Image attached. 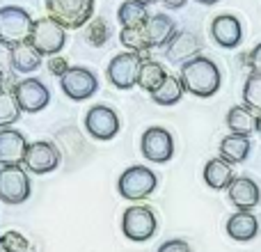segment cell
Segmentation results:
<instances>
[{
	"instance_id": "obj_27",
	"label": "cell",
	"mask_w": 261,
	"mask_h": 252,
	"mask_svg": "<svg viewBox=\"0 0 261 252\" xmlns=\"http://www.w3.org/2000/svg\"><path fill=\"white\" fill-rule=\"evenodd\" d=\"M119 41H122V46L126 51H130V53H138L142 60H149V51H151V46H149L142 28H122V32H119Z\"/></svg>"
},
{
	"instance_id": "obj_20",
	"label": "cell",
	"mask_w": 261,
	"mask_h": 252,
	"mask_svg": "<svg viewBox=\"0 0 261 252\" xmlns=\"http://www.w3.org/2000/svg\"><path fill=\"white\" fill-rule=\"evenodd\" d=\"M41 60L44 55L30 44V41H21V44H14L12 48V62H14V71L18 73H32L41 67Z\"/></svg>"
},
{
	"instance_id": "obj_6",
	"label": "cell",
	"mask_w": 261,
	"mask_h": 252,
	"mask_svg": "<svg viewBox=\"0 0 261 252\" xmlns=\"http://www.w3.org/2000/svg\"><path fill=\"white\" fill-rule=\"evenodd\" d=\"M32 16L23 7L16 5H5L0 7V41L7 44H21L30 39L32 32Z\"/></svg>"
},
{
	"instance_id": "obj_23",
	"label": "cell",
	"mask_w": 261,
	"mask_h": 252,
	"mask_svg": "<svg viewBox=\"0 0 261 252\" xmlns=\"http://www.w3.org/2000/svg\"><path fill=\"white\" fill-rule=\"evenodd\" d=\"M250 147H252V144H250V138L229 133V135H225L220 142V158L227 161L229 165L231 163H243L250 154Z\"/></svg>"
},
{
	"instance_id": "obj_2",
	"label": "cell",
	"mask_w": 261,
	"mask_h": 252,
	"mask_svg": "<svg viewBox=\"0 0 261 252\" xmlns=\"http://www.w3.org/2000/svg\"><path fill=\"white\" fill-rule=\"evenodd\" d=\"M46 12L64 30L85 28L94 16V0H44Z\"/></svg>"
},
{
	"instance_id": "obj_10",
	"label": "cell",
	"mask_w": 261,
	"mask_h": 252,
	"mask_svg": "<svg viewBox=\"0 0 261 252\" xmlns=\"http://www.w3.org/2000/svg\"><path fill=\"white\" fill-rule=\"evenodd\" d=\"M119 129H122L119 115L110 106L96 104L85 113V131L90 133V138L108 142L119 133Z\"/></svg>"
},
{
	"instance_id": "obj_21",
	"label": "cell",
	"mask_w": 261,
	"mask_h": 252,
	"mask_svg": "<svg viewBox=\"0 0 261 252\" xmlns=\"http://www.w3.org/2000/svg\"><path fill=\"white\" fill-rule=\"evenodd\" d=\"M204 181H206V186L213 190L229 188V184L234 181L231 165L227 161H222V158H211V161L204 165Z\"/></svg>"
},
{
	"instance_id": "obj_14",
	"label": "cell",
	"mask_w": 261,
	"mask_h": 252,
	"mask_svg": "<svg viewBox=\"0 0 261 252\" xmlns=\"http://www.w3.org/2000/svg\"><path fill=\"white\" fill-rule=\"evenodd\" d=\"M202 51V41L195 32L181 30L172 37V41L165 46V60L172 64H186L188 60L197 58Z\"/></svg>"
},
{
	"instance_id": "obj_19",
	"label": "cell",
	"mask_w": 261,
	"mask_h": 252,
	"mask_svg": "<svg viewBox=\"0 0 261 252\" xmlns=\"http://www.w3.org/2000/svg\"><path fill=\"white\" fill-rule=\"evenodd\" d=\"M227 234L234 241H252L259 234V220L250 211H236L227 220Z\"/></svg>"
},
{
	"instance_id": "obj_29",
	"label": "cell",
	"mask_w": 261,
	"mask_h": 252,
	"mask_svg": "<svg viewBox=\"0 0 261 252\" xmlns=\"http://www.w3.org/2000/svg\"><path fill=\"white\" fill-rule=\"evenodd\" d=\"M110 39V28L106 23V18H92L85 26V41L92 46H103Z\"/></svg>"
},
{
	"instance_id": "obj_38",
	"label": "cell",
	"mask_w": 261,
	"mask_h": 252,
	"mask_svg": "<svg viewBox=\"0 0 261 252\" xmlns=\"http://www.w3.org/2000/svg\"><path fill=\"white\" fill-rule=\"evenodd\" d=\"M0 252H9V248L5 245V239H3V236H0Z\"/></svg>"
},
{
	"instance_id": "obj_37",
	"label": "cell",
	"mask_w": 261,
	"mask_h": 252,
	"mask_svg": "<svg viewBox=\"0 0 261 252\" xmlns=\"http://www.w3.org/2000/svg\"><path fill=\"white\" fill-rule=\"evenodd\" d=\"M195 3H199V5H216V3H220V0H195Z\"/></svg>"
},
{
	"instance_id": "obj_7",
	"label": "cell",
	"mask_w": 261,
	"mask_h": 252,
	"mask_svg": "<svg viewBox=\"0 0 261 252\" xmlns=\"http://www.w3.org/2000/svg\"><path fill=\"white\" fill-rule=\"evenodd\" d=\"M158 230L156 213L149 207H128L122 216V232L133 243H144L149 241Z\"/></svg>"
},
{
	"instance_id": "obj_41",
	"label": "cell",
	"mask_w": 261,
	"mask_h": 252,
	"mask_svg": "<svg viewBox=\"0 0 261 252\" xmlns=\"http://www.w3.org/2000/svg\"><path fill=\"white\" fill-rule=\"evenodd\" d=\"M3 90H5V76L0 73V92H3Z\"/></svg>"
},
{
	"instance_id": "obj_26",
	"label": "cell",
	"mask_w": 261,
	"mask_h": 252,
	"mask_svg": "<svg viewBox=\"0 0 261 252\" xmlns=\"http://www.w3.org/2000/svg\"><path fill=\"white\" fill-rule=\"evenodd\" d=\"M184 85H181V81L176 76H170L167 73V78L163 81V85L158 87L156 92H151V101L158 106H176L181 101V96H184Z\"/></svg>"
},
{
	"instance_id": "obj_5",
	"label": "cell",
	"mask_w": 261,
	"mask_h": 252,
	"mask_svg": "<svg viewBox=\"0 0 261 252\" xmlns=\"http://www.w3.org/2000/svg\"><path fill=\"white\" fill-rule=\"evenodd\" d=\"M32 195V184L28 170L23 165H5L0 167V202L5 204H23Z\"/></svg>"
},
{
	"instance_id": "obj_28",
	"label": "cell",
	"mask_w": 261,
	"mask_h": 252,
	"mask_svg": "<svg viewBox=\"0 0 261 252\" xmlns=\"http://www.w3.org/2000/svg\"><path fill=\"white\" fill-rule=\"evenodd\" d=\"M21 113L23 110H21V106H18L14 90L0 92V129H9L12 124H16Z\"/></svg>"
},
{
	"instance_id": "obj_35",
	"label": "cell",
	"mask_w": 261,
	"mask_h": 252,
	"mask_svg": "<svg viewBox=\"0 0 261 252\" xmlns=\"http://www.w3.org/2000/svg\"><path fill=\"white\" fill-rule=\"evenodd\" d=\"M248 64L252 69V73H261V41L252 48V53L248 55Z\"/></svg>"
},
{
	"instance_id": "obj_33",
	"label": "cell",
	"mask_w": 261,
	"mask_h": 252,
	"mask_svg": "<svg viewBox=\"0 0 261 252\" xmlns=\"http://www.w3.org/2000/svg\"><path fill=\"white\" fill-rule=\"evenodd\" d=\"M71 69V64H69V60L64 58L62 53L60 55H53V58H48V71L53 73V76H58V78H62L64 73Z\"/></svg>"
},
{
	"instance_id": "obj_4",
	"label": "cell",
	"mask_w": 261,
	"mask_h": 252,
	"mask_svg": "<svg viewBox=\"0 0 261 252\" xmlns=\"http://www.w3.org/2000/svg\"><path fill=\"white\" fill-rule=\"evenodd\" d=\"M156 186H158V177L153 174V170H149V167H144V165L126 167L117 181L119 195H122L124 199H133V202L147 199L149 195L156 190Z\"/></svg>"
},
{
	"instance_id": "obj_40",
	"label": "cell",
	"mask_w": 261,
	"mask_h": 252,
	"mask_svg": "<svg viewBox=\"0 0 261 252\" xmlns=\"http://www.w3.org/2000/svg\"><path fill=\"white\" fill-rule=\"evenodd\" d=\"M138 3H142V5H147V7H149V5H153V3H158V0H138Z\"/></svg>"
},
{
	"instance_id": "obj_12",
	"label": "cell",
	"mask_w": 261,
	"mask_h": 252,
	"mask_svg": "<svg viewBox=\"0 0 261 252\" xmlns=\"http://www.w3.org/2000/svg\"><path fill=\"white\" fill-rule=\"evenodd\" d=\"M140 149H142V156L151 163H167L172 156H174V140H172V133L163 126H149L142 133V142H140Z\"/></svg>"
},
{
	"instance_id": "obj_24",
	"label": "cell",
	"mask_w": 261,
	"mask_h": 252,
	"mask_svg": "<svg viewBox=\"0 0 261 252\" xmlns=\"http://www.w3.org/2000/svg\"><path fill=\"white\" fill-rule=\"evenodd\" d=\"M151 14L147 12V5L138 0H124L117 9V21L122 28H144Z\"/></svg>"
},
{
	"instance_id": "obj_9",
	"label": "cell",
	"mask_w": 261,
	"mask_h": 252,
	"mask_svg": "<svg viewBox=\"0 0 261 252\" xmlns=\"http://www.w3.org/2000/svg\"><path fill=\"white\" fill-rule=\"evenodd\" d=\"M140 67H142V58L138 53L124 51L108 62L106 76H108L110 85H115L117 90H130V87L138 85Z\"/></svg>"
},
{
	"instance_id": "obj_39",
	"label": "cell",
	"mask_w": 261,
	"mask_h": 252,
	"mask_svg": "<svg viewBox=\"0 0 261 252\" xmlns=\"http://www.w3.org/2000/svg\"><path fill=\"white\" fill-rule=\"evenodd\" d=\"M257 133L261 135V113L257 115Z\"/></svg>"
},
{
	"instance_id": "obj_31",
	"label": "cell",
	"mask_w": 261,
	"mask_h": 252,
	"mask_svg": "<svg viewBox=\"0 0 261 252\" xmlns=\"http://www.w3.org/2000/svg\"><path fill=\"white\" fill-rule=\"evenodd\" d=\"M5 245L9 248V252H30V241L16 230H9L3 234Z\"/></svg>"
},
{
	"instance_id": "obj_15",
	"label": "cell",
	"mask_w": 261,
	"mask_h": 252,
	"mask_svg": "<svg viewBox=\"0 0 261 252\" xmlns=\"http://www.w3.org/2000/svg\"><path fill=\"white\" fill-rule=\"evenodd\" d=\"M211 37L222 48H236L243 41V26L234 14H218L211 21Z\"/></svg>"
},
{
	"instance_id": "obj_16",
	"label": "cell",
	"mask_w": 261,
	"mask_h": 252,
	"mask_svg": "<svg viewBox=\"0 0 261 252\" xmlns=\"http://www.w3.org/2000/svg\"><path fill=\"white\" fill-rule=\"evenodd\" d=\"M28 149V140L16 129H0V167L5 165H23Z\"/></svg>"
},
{
	"instance_id": "obj_11",
	"label": "cell",
	"mask_w": 261,
	"mask_h": 252,
	"mask_svg": "<svg viewBox=\"0 0 261 252\" xmlns=\"http://www.w3.org/2000/svg\"><path fill=\"white\" fill-rule=\"evenodd\" d=\"M60 87L71 101H87L96 94L99 81H96L94 71H90L87 67H71L60 78Z\"/></svg>"
},
{
	"instance_id": "obj_17",
	"label": "cell",
	"mask_w": 261,
	"mask_h": 252,
	"mask_svg": "<svg viewBox=\"0 0 261 252\" xmlns=\"http://www.w3.org/2000/svg\"><path fill=\"white\" fill-rule=\"evenodd\" d=\"M227 195L239 211H250L261 202V190L257 181L250 179V177H234V181L227 188Z\"/></svg>"
},
{
	"instance_id": "obj_25",
	"label": "cell",
	"mask_w": 261,
	"mask_h": 252,
	"mask_svg": "<svg viewBox=\"0 0 261 252\" xmlns=\"http://www.w3.org/2000/svg\"><path fill=\"white\" fill-rule=\"evenodd\" d=\"M167 78V71L161 62L156 60H142V67H140V76H138V87L144 92H156L163 85V81Z\"/></svg>"
},
{
	"instance_id": "obj_32",
	"label": "cell",
	"mask_w": 261,
	"mask_h": 252,
	"mask_svg": "<svg viewBox=\"0 0 261 252\" xmlns=\"http://www.w3.org/2000/svg\"><path fill=\"white\" fill-rule=\"evenodd\" d=\"M12 44H7V41H0V73H3L5 78L12 76L14 73V62H12Z\"/></svg>"
},
{
	"instance_id": "obj_30",
	"label": "cell",
	"mask_w": 261,
	"mask_h": 252,
	"mask_svg": "<svg viewBox=\"0 0 261 252\" xmlns=\"http://www.w3.org/2000/svg\"><path fill=\"white\" fill-rule=\"evenodd\" d=\"M243 101L250 110L261 113V73H250L243 87Z\"/></svg>"
},
{
	"instance_id": "obj_8",
	"label": "cell",
	"mask_w": 261,
	"mask_h": 252,
	"mask_svg": "<svg viewBox=\"0 0 261 252\" xmlns=\"http://www.w3.org/2000/svg\"><path fill=\"white\" fill-rule=\"evenodd\" d=\"M60 161H62L60 149L50 140H35V142H28L23 167L30 174L41 177V174H50L53 170H58Z\"/></svg>"
},
{
	"instance_id": "obj_3",
	"label": "cell",
	"mask_w": 261,
	"mask_h": 252,
	"mask_svg": "<svg viewBox=\"0 0 261 252\" xmlns=\"http://www.w3.org/2000/svg\"><path fill=\"white\" fill-rule=\"evenodd\" d=\"M28 41L44 58H53V55L62 53V48L67 46V30L50 16H41L35 18V23H32V32Z\"/></svg>"
},
{
	"instance_id": "obj_22",
	"label": "cell",
	"mask_w": 261,
	"mask_h": 252,
	"mask_svg": "<svg viewBox=\"0 0 261 252\" xmlns=\"http://www.w3.org/2000/svg\"><path fill=\"white\" fill-rule=\"evenodd\" d=\"M227 126H229L231 133L250 138V135L257 131V115H254V110H250L248 106H234V108L227 113Z\"/></svg>"
},
{
	"instance_id": "obj_13",
	"label": "cell",
	"mask_w": 261,
	"mask_h": 252,
	"mask_svg": "<svg viewBox=\"0 0 261 252\" xmlns=\"http://www.w3.org/2000/svg\"><path fill=\"white\" fill-rule=\"evenodd\" d=\"M14 94H16L21 110L28 115L41 113L50 104V92L39 78H23V81H18L14 85Z\"/></svg>"
},
{
	"instance_id": "obj_18",
	"label": "cell",
	"mask_w": 261,
	"mask_h": 252,
	"mask_svg": "<svg viewBox=\"0 0 261 252\" xmlns=\"http://www.w3.org/2000/svg\"><path fill=\"white\" fill-rule=\"evenodd\" d=\"M142 30L151 48H165L172 41V37L179 32L174 18L167 16V14H153V16H149V21L144 23Z\"/></svg>"
},
{
	"instance_id": "obj_36",
	"label": "cell",
	"mask_w": 261,
	"mask_h": 252,
	"mask_svg": "<svg viewBox=\"0 0 261 252\" xmlns=\"http://www.w3.org/2000/svg\"><path fill=\"white\" fill-rule=\"evenodd\" d=\"M161 3L165 5L167 9H181L186 3H188V0H161Z\"/></svg>"
},
{
	"instance_id": "obj_34",
	"label": "cell",
	"mask_w": 261,
	"mask_h": 252,
	"mask_svg": "<svg viewBox=\"0 0 261 252\" xmlns=\"http://www.w3.org/2000/svg\"><path fill=\"white\" fill-rule=\"evenodd\" d=\"M156 252H193V250H190V245L186 243L184 239H170V241H165Z\"/></svg>"
},
{
	"instance_id": "obj_1",
	"label": "cell",
	"mask_w": 261,
	"mask_h": 252,
	"mask_svg": "<svg viewBox=\"0 0 261 252\" xmlns=\"http://www.w3.org/2000/svg\"><path fill=\"white\" fill-rule=\"evenodd\" d=\"M181 85L186 92H190L193 96L199 99H208L213 96L222 85V73L218 69V64L213 60L197 55V58L188 60L186 64H181Z\"/></svg>"
}]
</instances>
